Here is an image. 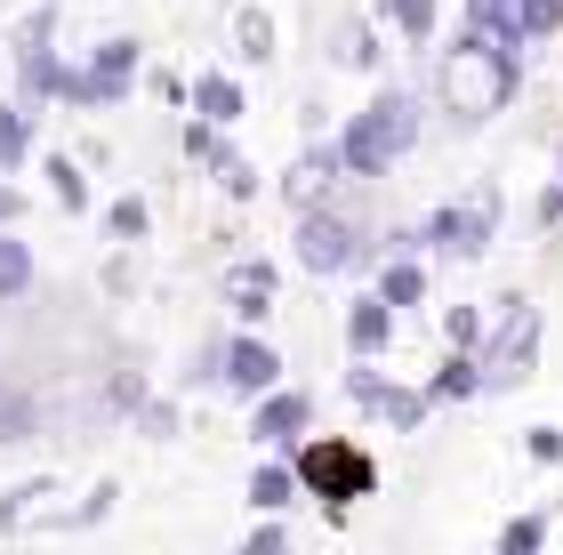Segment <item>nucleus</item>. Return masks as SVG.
Returning a JSON list of instances; mask_svg holds the SVG:
<instances>
[{"label":"nucleus","mask_w":563,"mask_h":555,"mask_svg":"<svg viewBox=\"0 0 563 555\" xmlns=\"http://www.w3.org/2000/svg\"><path fill=\"white\" fill-rule=\"evenodd\" d=\"M516 89H523V48H507L492 33H467V24H459V41L434 57V106H443L451 130L499 121L516 106Z\"/></svg>","instance_id":"obj_1"},{"label":"nucleus","mask_w":563,"mask_h":555,"mask_svg":"<svg viewBox=\"0 0 563 555\" xmlns=\"http://www.w3.org/2000/svg\"><path fill=\"white\" fill-rule=\"evenodd\" d=\"M419 130H427V106H419V97H411V89H378L363 113L339 121V137H330V145H339V169H346V178H387V169L419 145Z\"/></svg>","instance_id":"obj_2"},{"label":"nucleus","mask_w":563,"mask_h":555,"mask_svg":"<svg viewBox=\"0 0 563 555\" xmlns=\"http://www.w3.org/2000/svg\"><path fill=\"white\" fill-rule=\"evenodd\" d=\"M282 459L298 467V491H306V499H322V515H330V523H339L354 499H371V491H378V459H371V451L354 443V435H306L298 451H282Z\"/></svg>","instance_id":"obj_3"},{"label":"nucleus","mask_w":563,"mask_h":555,"mask_svg":"<svg viewBox=\"0 0 563 555\" xmlns=\"http://www.w3.org/2000/svg\"><path fill=\"white\" fill-rule=\"evenodd\" d=\"M499 218H507V193L499 186H467L459 201L419 218V249L427 258H451V266H475L483 249L499 242Z\"/></svg>","instance_id":"obj_4"},{"label":"nucleus","mask_w":563,"mask_h":555,"mask_svg":"<svg viewBox=\"0 0 563 555\" xmlns=\"http://www.w3.org/2000/svg\"><path fill=\"white\" fill-rule=\"evenodd\" d=\"M475 363H483V395H507V387H523V378L540 370V307H531L523 290H507L492 307V331H483Z\"/></svg>","instance_id":"obj_5"},{"label":"nucleus","mask_w":563,"mask_h":555,"mask_svg":"<svg viewBox=\"0 0 563 555\" xmlns=\"http://www.w3.org/2000/svg\"><path fill=\"white\" fill-rule=\"evenodd\" d=\"M290 242H298V266L322 274V282H330V274H354V266H378V242L339 210V201H314V210H298V234H290Z\"/></svg>","instance_id":"obj_6"},{"label":"nucleus","mask_w":563,"mask_h":555,"mask_svg":"<svg viewBox=\"0 0 563 555\" xmlns=\"http://www.w3.org/2000/svg\"><path fill=\"white\" fill-rule=\"evenodd\" d=\"M57 73H65V48H57V9H33L16 24V106H57Z\"/></svg>","instance_id":"obj_7"},{"label":"nucleus","mask_w":563,"mask_h":555,"mask_svg":"<svg viewBox=\"0 0 563 555\" xmlns=\"http://www.w3.org/2000/svg\"><path fill=\"white\" fill-rule=\"evenodd\" d=\"M218 387L234 395V402H258L282 387V355H274V338L258 331H234V338H218Z\"/></svg>","instance_id":"obj_8"},{"label":"nucleus","mask_w":563,"mask_h":555,"mask_svg":"<svg viewBox=\"0 0 563 555\" xmlns=\"http://www.w3.org/2000/svg\"><path fill=\"white\" fill-rule=\"evenodd\" d=\"M306 435H314V395H306V387L282 378L274 395L250 402V443H258V451H298Z\"/></svg>","instance_id":"obj_9"},{"label":"nucleus","mask_w":563,"mask_h":555,"mask_svg":"<svg viewBox=\"0 0 563 555\" xmlns=\"http://www.w3.org/2000/svg\"><path fill=\"white\" fill-rule=\"evenodd\" d=\"M81 73H89V89H97V113H106V106H121V97H137V81H145V41H130V33L97 41L89 57H81Z\"/></svg>","instance_id":"obj_10"},{"label":"nucleus","mask_w":563,"mask_h":555,"mask_svg":"<svg viewBox=\"0 0 563 555\" xmlns=\"http://www.w3.org/2000/svg\"><path fill=\"white\" fill-rule=\"evenodd\" d=\"M339 178H346V169H339V145H330V137H306L274 193L290 201V218H298V210H314V201H330V186H339Z\"/></svg>","instance_id":"obj_11"},{"label":"nucleus","mask_w":563,"mask_h":555,"mask_svg":"<svg viewBox=\"0 0 563 555\" xmlns=\"http://www.w3.org/2000/svg\"><path fill=\"white\" fill-rule=\"evenodd\" d=\"M274 290H282V266H274V258H258V249L225 266V307H234L242 331H258V322L274 314Z\"/></svg>","instance_id":"obj_12"},{"label":"nucleus","mask_w":563,"mask_h":555,"mask_svg":"<svg viewBox=\"0 0 563 555\" xmlns=\"http://www.w3.org/2000/svg\"><path fill=\"white\" fill-rule=\"evenodd\" d=\"M186 113H194V121H210V130H234V121L250 113V89H242L225 65H210V73H194V89H186Z\"/></svg>","instance_id":"obj_13"},{"label":"nucleus","mask_w":563,"mask_h":555,"mask_svg":"<svg viewBox=\"0 0 563 555\" xmlns=\"http://www.w3.org/2000/svg\"><path fill=\"white\" fill-rule=\"evenodd\" d=\"M395 346V307L378 290H363V298H346V355L354 363H378Z\"/></svg>","instance_id":"obj_14"},{"label":"nucleus","mask_w":563,"mask_h":555,"mask_svg":"<svg viewBox=\"0 0 563 555\" xmlns=\"http://www.w3.org/2000/svg\"><path fill=\"white\" fill-rule=\"evenodd\" d=\"M371 290L387 298L395 314L427 307V258H411V249H395V258H378V282H371Z\"/></svg>","instance_id":"obj_15"},{"label":"nucleus","mask_w":563,"mask_h":555,"mask_svg":"<svg viewBox=\"0 0 563 555\" xmlns=\"http://www.w3.org/2000/svg\"><path fill=\"white\" fill-rule=\"evenodd\" d=\"M41 178H48V201H57L65 218H89V162L81 154H41Z\"/></svg>","instance_id":"obj_16"},{"label":"nucleus","mask_w":563,"mask_h":555,"mask_svg":"<svg viewBox=\"0 0 563 555\" xmlns=\"http://www.w3.org/2000/svg\"><path fill=\"white\" fill-rule=\"evenodd\" d=\"M475 395H483V363L459 355V346H443V363L427 370V402L443 411V402H475Z\"/></svg>","instance_id":"obj_17"},{"label":"nucleus","mask_w":563,"mask_h":555,"mask_svg":"<svg viewBox=\"0 0 563 555\" xmlns=\"http://www.w3.org/2000/svg\"><path fill=\"white\" fill-rule=\"evenodd\" d=\"M378 57H387V48H378V24L371 16H339V33H330V65H339V73H378Z\"/></svg>","instance_id":"obj_18"},{"label":"nucleus","mask_w":563,"mask_h":555,"mask_svg":"<svg viewBox=\"0 0 563 555\" xmlns=\"http://www.w3.org/2000/svg\"><path fill=\"white\" fill-rule=\"evenodd\" d=\"M290 499H306V491H298V467L282 459V451H266V459L250 467V508H258V515H282Z\"/></svg>","instance_id":"obj_19"},{"label":"nucleus","mask_w":563,"mask_h":555,"mask_svg":"<svg viewBox=\"0 0 563 555\" xmlns=\"http://www.w3.org/2000/svg\"><path fill=\"white\" fill-rule=\"evenodd\" d=\"M113 499H121V484L106 475V484H89L73 508H41V532H89V523H106L113 515Z\"/></svg>","instance_id":"obj_20"},{"label":"nucleus","mask_w":563,"mask_h":555,"mask_svg":"<svg viewBox=\"0 0 563 555\" xmlns=\"http://www.w3.org/2000/svg\"><path fill=\"white\" fill-rule=\"evenodd\" d=\"M48 499H57V475H24V484H9V491H0V540L24 532V523H41Z\"/></svg>","instance_id":"obj_21"},{"label":"nucleus","mask_w":563,"mask_h":555,"mask_svg":"<svg viewBox=\"0 0 563 555\" xmlns=\"http://www.w3.org/2000/svg\"><path fill=\"white\" fill-rule=\"evenodd\" d=\"M563 33V0H516L507 16V48H548Z\"/></svg>","instance_id":"obj_22"},{"label":"nucleus","mask_w":563,"mask_h":555,"mask_svg":"<svg viewBox=\"0 0 563 555\" xmlns=\"http://www.w3.org/2000/svg\"><path fill=\"white\" fill-rule=\"evenodd\" d=\"M33 106H16V97H0V178H16L24 162H33Z\"/></svg>","instance_id":"obj_23"},{"label":"nucleus","mask_w":563,"mask_h":555,"mask_svg":"<svg viewBox=\"0 0 563 555\" xmlns=\"http://www.w3.org/2000/svg\"><path fill=\"white\" fill-rule=\"evenodd\" d=\"M41 282V266H33V242H16V225H0V307H16L24 290Z\"/></svg>","instance_id":"obj_24"},{"label":"nucleus","mask_w":563,"mask_h":555,"mask_svg":"<svg viewBox=\"0 0 563 555\" xmlns=\"http://www.w3.org/2000/svg\"><path fill=\"white\" fill-rule=\"evenodd\" d=\"M41 435V402L16 387V378H0V451H16V443H33Z\"/></svg>","instance_id":"obj_25"},{"label":"nucleus","mask_w":563,"mask_h":555,"mask_svg":"<svg viewBox=\"0 0 563 555\" xmlns=\"http://www.w3.org/2000/svg\"><path fill=\"white\" fill-rule=\"evenodd\" d=\"M274 41H282L274 16L258 9V0H242V9H234V57L242 65H274Z\"/></svg>","instance_id":"obj_26"},{"label":"nucleus","mask_w":563,"mask_h":555,"mask_svg":"<svg viewBox=\"0 0 563 555\" xmlns=\"http://www.w3.org/2000/svg\"><path fill=\"white\" fill-rule=\"evenodd\" d=\"M210 186H218L225 201H250V193H258L266 178H258V162H250L242 145H218V154H210Z\"/></svg>","instance_id":"obj_27"},{"label":"nucleus","mask_w":563,"mask_h":555,"mask_svg":"<svg viewBox=\"0 0 563 555\" xmlns=\"http://www.w3.org/2000/svg\"><path fill=\"white\" fill-rule=\"evenodd\" d=\"M378 16H387L411 48H427V41H434V24H443V0H378Z\"/></svg>","instance_id":"obj_28"},{"label":"nucleus","mask_w":563,"mask_h":555,"mask_svg":"<svg viewBox=\"0 0 563 555\" xmlns=\"http://www.w3.org/2000/svg\"><path fill=\"white\" fill-rule=\"evenodd\" d=\"M106 234H113L121 249L145 242V234H153V201H145V193H113V201H106Z\"/></svg>","instance_id":"obj_29"},{"label":"nucleus","mask_w":563,"mask_h":555,"mask_svg":"<svg viewBox=\"0 0 563 555\" xmlns=\"http://www.w3.org/2000/svg\"><path fill=\"white\" fill-rule=\"evenodd\" d=\"M492 555H548V508H523V515H507Z\"/></svg>","instance_id":"obj_30"},{"label":"nucleus","mask_w":563,"mask_h":555,"mask_svg":"<svg viewBox=\"0 0 563 555\" xmlns=\"http://www.w3.org/2000/svg\"><path fill=\"white\" fill-rule=\"evenodd\" d=\"M395 426V435H419V426L434 419V402H427V387H387V411H378Z\"/></svg>","instance_id":"obj_31"},{"label":"nucleus","mask_w":563,"mask_h":555,"mask_svg":"<svg viewBox=\"0 0 563 555\" xmlns=\"http://www.w3.org/2000/svg\"><path fill=\"white\" fill-rule=\"evenodd\" d=\"M483 331H492V307H443V346H459V355H475Z\"/></svg>","instance_id":"obj_32"},{"label":"nucleus","mask_w":563,"mask_h":555,"mask_svg":"<svg viewBox=\"0 0 563 555\" xmlns=\"http://www.w3.org/2000/svg\"><path fill=\"white\" fill-rule=\"evenodd\" d=\"M153 387H145V370H130V363H121V370H106V419H137V402H145Z\"/></svg>","instance_id":"obj_33"},{"label":"nucleus","mask_w":563,"mask_h":555,"mask_svg":"<svg viewBox=\"0 0 563 555\" xmlns=\"http://www.w3.org/2000/svg\"><path fill=\"white\" fill-rule=\"evenodd\" d=\"M387 387H395V378L378 370V363H354V370H346V402H354V411H371V419L387 411Z\"/></svg>","instance_id":"obj_34"},{"label":"nucleus","mask_w":563,"mask_h":555,"mask_svg":"<svg viewBox=\"0 0 563 555\" xmlns=\"http://www.w3.org/2000/svg\"><path fill=\"white\" fill-rule=\"evenodd\" d=\"M130 426H137V443H169V435H177V402H162V395H145Z\"/></svg>","instance_id":"obj_35"},{"label":"nucleus","mask_w":563,"mask_h":555,"mask_svg":"<svg viewBox=\"0 0 563 555\" xmlns=\"http://www.w3.org/2000/svg\"><path fill=\"white\" fill-rule=\"evenodd\" d=\"M467 33H492V41H507V16H516V0H467Z\"/></svg>","instance_id":"obj_36"},{"label":"nucleus","mask_w":563,"mask_h":555,"mask_svg":"<svg viewBox=\"0 0 563 555\" xmlns=\"http://www.w3.org/2000/svg\"><path fill=\"white\" fill-rule=\"evenodd\" d=\"M234 555H298V547H290V523H282V515H258V532H250Z\"/></svg>","instance_id":"obj_37"},{"label":"nucleus","mask_w":563,"mask_h":555,"mask_svg":"<svg viewBox=\"0 0 563 555\" xmlns=\"http://www.w3.org/2000/svg\"><path fill=\"white\" fill-rule=\"evenodd\" d=\"M218 145H225V130H210V121H186V130H177V154H186V162H201V169H210V154H218Z\"/></svg>","instance_id":"obj_38"},{"label":"nucleus","mask_w":563,"mask_h":555,"mask_svg":"<svg viewBox=\"0 0 563 555\" xmlns=\"http://www.w3.org/2000/svg\"><path fill=\"white\" fill-rule=\"evenodd\" d=\"M523 459L531 467H563V426H523Z\"/></svg>","instance_id":"obj_39"},{"label":"nucleus","mask_w":563,"mask_h":555,"mask_svg":"<svg viewBox=\"0 0 563 555\" xmlns=\"http://www.w3.org/2000/svg\"><path fill=\"white\" fill-rule=\"evenodd\" d=\"M137 89H153V97H162L169 113H186V89H194V81H186V73H169V65H153V73H145Z\"/></svg>","instance_id":"obj_40"},{"label":"nucleus","mask_w":563,"mask_h":555,"mask_svg":"<svg viewBox=\"0 0 563 555\" xmlns=\"http://www.w3.org/2000/svg\"><path fill=\"white\" fill-rule=\"evenodd\" d=\"M540 225H548V234L563 225V154H555V178H548V193H540Z\"/></svg>","instance_id":"obj_41"},{"label":"nucleus","mask_w":563,"mask_h":555,"mask_svg":"<svg viewBox=\"0 0 563 555\" xmlns=\"http://www.w3.org/2000/svg\"><path fill=\"white\" fill-rule=\"evenodd\" d=\"M106 290H113V298H130V290H137V258H130V249H121V258L106 266Z\"/></svg>","instance_id":"obj_42"},{"label":"nucleus","mask_w":563,"mask_h":555,"mask_svg":"<svg viewBox=\"0 0 563 555\" xmlns=\"http://www.w3.org/2000/svg\"><path fill=\"white\" fill-rule=\"evenodd\" d=\"M16 218H24V193H16L9 178H0V225H16Z\"/></svg>","instance_id":"obj_43"},{"label":"nucleus","mask_w":563,"mask_h":555,"mask_svg":"<svg viewBox=\"0 0 563 555\" xmlns=\"http://www.w3.org/2000/svg\"><path fill=\"white\" fill-rule=\"evenodd\" d=\"M371 9H378V0H371Z\"/></svg>","instance_id":"obj_44"}]
</instances>
